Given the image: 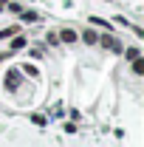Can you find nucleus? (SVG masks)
Masks as SVG:
<instances>
[{"label":"nucleus","mask_w":144,"mask_h":147,"mask_svg":"<svg viewBox=\"0 0 144 147\" xmlns=\"http://www.w3.org/2000/svg\"><path fill=\"white\" fill-rule=\"evenodd\" d=\"M96 42H102V45H105V48H108V51H122V45H119V42H116V37H110V34H105V37H99V40H96Z\"/></svg>","instance_id":"nucleus-1"},{"label":"nucleus","mask_w":144,"mask_h":147,"mask_svg":"<svg viewBox=\"0 0 144 147\" xmlns=\"http://www.w3.org/2000/svg\"><path fill=\"white\" fill-rule=\"evenodd\" d=\"M48 42H51V45H57V42H59V37H57V31H48Z\"/></svg>","instance_id":"nucleus-9"},{"label":"nucleus","mask_w":144,"mask_h":147,"mask_svg":"<svg viewBox=\"0 0 144 147\" xmlns=\"http://www.w3.org/2000/svg\"><path fill=\"white\" fill-rule=\"evenodd\" d=\"M3 57H6V54H0V59H3Z\"/></svg>","instance_id":"nucleus-11"},{"label":"nucleus","mask_w":144,"mask_h":147,"mask_svg":"<svg viewBox=\"0 0 144 147\" xmlns=\"http://www.w3.org/2000/svg\"><path fill=\"white\" fill-rule=\"evenodd\" d=\"M23 45H26V37H17V40L11 42V51H17V48H23Z\"/></svg>","instance_id":"nucleus-7"},{"label":"nucleus","mask_w":144,"mask_h":147,"mask_svg":"<svg viewBox=\"0 0 144 147\" xmlns=\"http://www.w3.org/2000/svg\"><path fill=\"white\" fill-rule=\"evenodd\" d=\"M124 54H127V59H136V57H139V48H127Z\"/></svg>","instance_id":"nucleus-8"},{"label":"nucleus","mask_w":144,"mask_h":147,"mask_svg":"<svg viewBox=\"0 0 144 147\" xmlns=\"http://www.w3.org/2000/svg\"><path fill=\"white\" fill-rule=\"evenodd\" d=\"M82 40H85L88 45H93V42L99 40V34H96V31H85V34H82Z\"/></svg>","instance_id":"nucleus-4"},{"label":"nucleus","mask_w":144,"mask_h":147,"mask_svg":"<svg viewBox=\"0 0 144 147\" xmlns=\"http://www.w3.org/2000/svg\"><path fill=\"white\" fill-rule=\"evenodd\" d=\"M23 20L26 23H34V20H40V14L37 11H23Z\"/></svg>","instance_id":"nucleus-6"},{"label":"nucleus","mask_w":144,"mask_h":147,"mask_svg":"<svg viewBox=\"0 0 144 147\" xmlns=\"http://www.w3.org/2000/svg\"><path fill=\"white\" fill-rule=\"evenodd\" d=\"M6 88H9V91H17V88H20V74L17 71L6 74Z\"/></svg>","instance_id":"nucleus-2"},{"label":"nucleus","mask_w":144,"mask_h":147,"mask_svg":"<svg viewBox=\"0 0 144 147\" xmlns=\"http://www.w3.org/2000/svg\"><path fill=\"white\" fill-rule=\"evenodd\" d=\"M59 40H62V42H76V31H73V28H65V31H59Z\"/></svg>","instance_id":"nucleus-3"},{"label":"nucleus","mask_w":144,"mask_h":147,"mask_svg":"<svg viewBox=\"0 0 144 147\" xmlns=\"http://www.w3.org/2000/svg\"><path fill=\"white\" fill-rule=\"evenodd\" d=\"M133 71H136V74H144V59H141V57L133 59Z\"/></svg>","instance_id":"nucleus-5"},{"label":"nucleus","mask_w":144,"mask_h":147,"mask_svg":"<svg viewBox=\"0 0 144 147\" xmlns=\"http://www.w3.org/2000/svg\"><path fill=\"white\" fill-rule=\"evenodd\" d=\"M0 9H3V0H0Z\"/></svg>","instance_id":"nucleus-10"}]
</instances>
